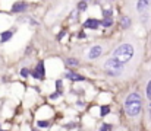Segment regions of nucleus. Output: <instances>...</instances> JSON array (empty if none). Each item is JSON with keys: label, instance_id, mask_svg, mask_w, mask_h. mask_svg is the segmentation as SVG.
Instances as JSON below:
<instances>
[{"label": "nucleus", "instance_id": "1", "mask_svg": "<svg viewBox=\"0 0 151 131\" xmlns=\"http://www.w3.org/2000/svg\"><path fill=\"white\" fill-rule=\"evenodd\" d=\"M123 108H125V112L128 117L131 118H135L141 114V109H142V99L138 93H129L125 99V103H123Z\"/></svg>", "mask_w": 151, "mask_h": 131}, {"label": "nucleus", "instance_id": "6", "mask_svg": "<svg viewBox=\"0 0 151 131\" xmlns=\"http://www.w3.org/2000/svg\"><path fill=\"white\" fill-rule=\"evenodd\" d=\"M27 9H28V3H27V1H15V3L12 4L10 12H12V13H22V12H25Z\"/></svg>", "mask_w": 151, "mask_h": 131}, {"label": "nucleus", "instance_id": "21", "mask_svg": "<svg viewBox=\"0 0 151 131\" xmlns=\"http://www.w3.org/2000/svg\"><path fill=\"white\" fill-rule=\"evenodd\" d=\"M147 98L151 101V80L148 82V85H147Z\"/></svg>", "mask_w": 151, "mask_h": 131}, {"label": "nucleus", "instance_id": "7", "mask_svg": "<svg viewBox=\"0 0 151 131\" xmlns=\"http://www.w3.org/2000/svg\"><path fill=\"white\" fill-rule=\"evenodd\" d=\"M101 52H103V47L101 45H94L91 50H90V52H88V58L90 60H96V58H99L101 55Z\"/></svg>", "mask_w": 151, "mask_h": 131}, {"label": "nucleus", "instance_id": "27", "mask_svg": "<svg viewBox=\"0 0 151 131\" xmlns=\"http://www.w3.org/2000/svg\"><path fill=\"white\" fill-rule=\"evenodd\" d=\"M0 128H1V125H0Z\"/></svg>", "mask_w": 151, "mask_h": 131}, {"label": "nucleus", "instance_id": "9", "mask_svg": "<svg viewBox=\"0 0 151 131\" xmlns=\"http://www.w3.org/2000/svg\"><path fill=\"white\" fill-rule=\"evenodd\" d=\"M16 32V28H12V29H9V31H4V32H1V35H0V42H7L12 37H13V34Z\"/></svg>", "mask_w": 151, "mask_h": 131}, {"label": "nucleus", "instance_id": "13", "mask_svg": "<svg viewBox=\"0 0 151 131\" xmlns=\"http://www.w3.org/2000/svg\"><path fill=\"white\" fill-rule=\"evenodd\" d=\"M100 23L104 26V28H110V26L113 25V18H111V16H110V18H104Z\"/></svg>", "mask_w": 151, "mask_h": 131}, {"label": "nucleus", "instance_id": "10", "mask_svg": "<svg viewBox=\"0 0 151 131\" xmlns=\"http://www.w3.org/2000/svg\"><path fill=\"white\" fill-rule=\"evenodd\" d=\"M65 77H66V79H69V80H72V82H84V80H85V77H84V76L76 74V73H73V72H68V73L65 74Z\"/></svg>", "mask_w": 151, "mask_h": 131}, {"label": "nucleus", "instance_id": "12", "mask_svg": "<svg viewBox=\"0 0 151 131\" xmlns=\"http://www.w3.org/2000/svg\"><path fill=\"white\" fill-rule=\"evenodd\" d=\"M65 64H66L68 67H78L79 61H78L76 58H66V60H65Z\"/></svg>", "mask_w": 151, "mask_h": 131}, {"label": "nucleus", "instance_id": "20", "mask_svg": "<svg viewBox=\"0 0 151 131\" xmlns=\"http://www.w3.org/2000/svg\"><path fill=\"white\" fill-rule=\"evenodd\" d=\"M21 76L25 77V79L29 77V70H28V69H22V70H21Z\"/></svg>", "mask_w": 151, "mask_h": 131}, {"label": "nucleus", "instance_id": "23", "mask_svg": "<svg viewBox=\"0 0 151 131\" xmlns=\"http://www.w3.org/2000/svg\"><path fill=\"white\" fill-rule=\"evenodd\" d=\"M65 35H66V31H62L60 34H57V37H56V38H57V41H60V40H62Z\"/></svg>", "mask_w": 151, "mask_h": 131}, {"label": "nucleus", "instance_id": "14", "mask_svg": "<svg viewBox=\"0 0 151 131\" xmlns=\"http://www.w3.org/2000/svg\"><path fill=\"white\" fill-rule=\"evenodd\" d=\"M87 9H88V3H87V0L78 3V12H85Z\"/></svg>", "mask_w": 151, "mask_h": 131}, {"label": "nucleus", "instance_id": "16", "mask_svg": "<svg viewBox=\"0 0 151 131\" xmlns=\"http://www.w3.org/2000/svg\"><path fill=\"white\" fill-rule=\"evenodd\" d=\"M109 112H110V108H109V106H106V105H104V106H101V112H100L101 117H106Z\"/></svg>", "mask_w": 151, "mask_h": 131}, {"label": "nucleus", "instance_id": "15", "mask_svg": "<svg viewBox=\"0 0 151 131\" xmlns=\"http://www.w3.org/2000/svg\"><path fill=\"white\" fill-rule=\"evenodd\" d=\"M37 125H38L40 128H49V127H50V123H49V121H38Z\"/></svg>", "mask_w": 151, "mask_h": 131}, {"label": "nucleus", "instance_id": "24", "mask_svg": "<svg viewBox=\"0 0 151 131\" xmlns=\"http://www.w3.org/2000/svg\"><path fill=\"white\" fill-rule=\"evenodd\" d=\"M59 96H60V93H59V92H56V93H53V95L50 96V99H57Z\"/></svg>", "mask_w": 151, "mask_h": 131}, {"label": "nucleus", "instance_id": "2", "mask_svg": "<svg viewBox=\"0 0 151 131\" xmlns=\"http://www.w3.org/2000/svg\"><path fill=\"white\" fill-rule=\"evenodd\" d=\"M134 55H135V47H134L131 42L122 44V45L116 47L114 51H113V57L117 58L119 61L125 63V64L129 63V61L134 58Z\"/></svg>", "mask_w": 151, "mask_h": 131}, {"label": "nucleus", "instance_id": "17", "mask_svg": "<svg viewBox=\"0 0 151 131\" xmlns=\"http://www.w3.org/2000/svg\"><path fill=\"white\" fill-rule=\"evenodd\" d=\"M103 16H104V18H110V16H111V9H110V7H107V9L104 7V9H103Z\"/></svg>", "mask_w": 151, "mask_h": 131}, {"label": "nucleus", "instance_id": "25", "mask_svg": "<svg viewBox=\"0 0 151 131\" xmlns=\"http://www.w3.org/2000/svg\"><path fill=\"white\" fill-rule=\"evenodd\" d=\"M78 38H81V40L85 38V34H84V32H79V34H78Z\"/></svg>", "mask_w": 151, "mask_h": 131}, {"label": "nucleus", "instance_id": "26", "mask_svg": "<svg viewBox=\"0 0 151 131\" xmlns=\"http://www.w3.org/2000/svg\"><path fill=\"white\" fill-rule=\"evenodd\" d=\"M148 114H150V117H151V102H150V105H148Z\"/></svg>", "mask_w": 151, "mask_h": 131}, {"label": "nucleus", "instance_id": "3", "mask_svg": "<svg viewBox=\"0 0 151 131\" xmlns=\"http://www.w3.org/2000/svg\"><path fill=\"white\" fill-rule=\"evenodd\" d=\"M103 67L107 72V74H110V76H120L122 72H123V69H125V63L119 61L117 58H114L111 55L110 58H107L103 63Z\"/></svg>", "mask_w": 151, "mask_h": 131}, {"label": "nucleus", "instance_id": "19", "mask_svg": "<svg viewBox=\"0 0 151 131\" xmlns=\"http://www.w3.org/2000/svg\"><path fill=\"white\" fill-rule=\"evenodd\" d=\"M76 16H78V10H75V12H72V13H70V16H69V19H70V22H76Z\"/></svg>", "mask_w": 151, "mask_h": 131}, {"label": "nucleus", "instance_id": "5", "mask_svg": "<svg viewBox=\"0 0 151 131\" xmlns=\"http://www.w3.org/2000/svg\"><path fill=\"white\" fill-rule=\"evenodd\" d=\"M150 6H151V0H138V1H137V10H138V13H141V15L148 13Z\"/></svg>", "mask_w": 151, "mask_h": 131}, {"label": "nucleus", "instance_id": "22", "mask_svg": "<svg viewBox=\"0 0 151 131\" xmlns=\"http://www.w3.org/2000/svg\"><path fill=\"white\" fill-rule=\"evenodd\" d=\"M111 128H113V127H111L110 124H104V125H101V127H100V130H101V131H106V130H111Z\"/></svg>", "mask_w": 151, "mask_h": 131}, {"label": "nucleus", "instance_id": "8", "mask_svg": "<svg viewBox=\"0 0 151 131\" xmlns=\"http://www.w3.org/2000/svg\"><path fill=\"white\" fill-rule=\"evenodd\" d=\"M100 25H101L100 21L93 19V18H90V19H87V21L84 22V28H88V29H97Z\"/></svg>", "mask_w": 151, "mask_h": 131}, {"label": "nucleus", "instance_id": "11", "mask_svg": "<svg viewBox=\"0 0 151 131\" xmlns=\"http://www.w3.org/2000/svg\"><path fill=\"white\" fill-rule=\"evenodd\" d=\"M131 18H128V16H123L122 19H120V25H122V28L123 29H128V28H131Z\"/></svg>", "mask_w": 151, "mask_h": 131}, {"label": "nucleus", "instance_id": "4", "mask_svg": "<svg viewBox=\"0 0 151 131\" xmlns=\"http://www.w3.org/2000/svg\"><path fill=\"white\" fill-rule=\"evenodd\" d=\"M44 76H46V72H44V63L40 61V63L37 64V67L34 69V72H32V77H34V79H38V80H43Z\"/></svg>", "mask_w": 151, "mask_h": 131}, {"label": "nucleus", "instance_id": "18", "mask_svg": "<svg viewBox=\"0 0 151 131\" xmlns=\"http://www.w3.org/2000/svg\"><path fill=\"white\" fill-rule=\"evenodd\" d=\"M62 87H63V83H62L60 80H57V82H56V90H57V92H59L60 95L63 93V90H62Z\"/></svg>", "mask_w": 151, "mask_h": 131}]
</instances>
